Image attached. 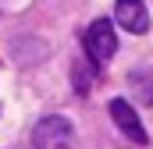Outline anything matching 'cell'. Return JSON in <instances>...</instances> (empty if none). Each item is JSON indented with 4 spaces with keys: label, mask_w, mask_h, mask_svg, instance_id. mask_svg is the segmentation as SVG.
Masks as SVG:
<instances>
[{
    "label": "cell",
    "mask_w": 153,
    "mask_h": 149,
    "mask_svg": "<svg viewBox=\"0 0 153 149\" xmlns=\"http://www.w3.org/2000/svg\"><path fill=\"white\" fill-rule=\"evenodd\" d=\"M71 142H75V128L61 114L43 117L36 124V131H32V146L36 149H71Z\"/></svg>",
    "instance_id": "1"
},
{
    "label": "cell",
    "mask_w": 153,
    "mask_h": 149,
    "mask_svg": "<svg viewBox=\"0 0 153 149\" xmlns=\"http://www.w3.org/2000/svg\"><path fill=\"white\" fill-rule=\"evenodd\" d=\"M85 50H89V57H93L96 64H107V60L114 57L117 36H114V25H111L107 18H96V21L89 25V32H85Z\"/></svg>",
    "instance_id": "2"
},
{
    "label": "cell",
    "mask_w": 153,
    "mask_h": 149,
    "mask_svg": "<svg viewBox=\"0 0 153 149\" xmlns=\"http://www.w3.org/2000/svg\"><path fill=\"white\" fill-rule=\"evenodd\" d=\"M111 117H114V124L135 142V146H146L150 142V135H146V128H143V121H139V114H135V107L128 103V100H111Z\"/></svg>",
    "instance_id": "3"
},
{
    "label": "cell",
    "mask_w": 153,
    "mask_h": 149,
    "mask_svg": "<svg viewBox=\"0 0 153 149\" xmlns=\"http://www.w3.org/2000/svg\"><path fill=\"white\" fill-rule=\"evenodd\" d=\"M114 18H117V25L125 32H132V36H143L150 29V14H146L143 0H117L114 4Z\"/></svg>",
    "instance_id": "4"
},
{
    "label": "cell",
    "mask_w": 153,
    "mask_h": 149,
    "mask_svg": "<svg viewBox=\"0 0 153 149\" xmlns=\"http://www.w3.org/2000/svg\"><path fill=\"white\" fill-rule=\"evenodd\" d=\"M132 85H135V96L146 107H153V71H135L132 74Z\"/></svg>",
    "instance_id": "5"
},
{
    "label": "cell",
    "mask_w": 153,
    "mask_h": 149,
    "mask_svg": "<svg viewBox=\"0 0 153 149\" xmlns=\"http://www.w3.org/2000/svg\"><path fill=\"white\" fill-rule=\"evenodd\" d=\"M71 78H75V89H78V92H85V89H89V68H85L82 60L71 64Z\"/></svg>",
    "instance_id": "6"
}]
</instances>
